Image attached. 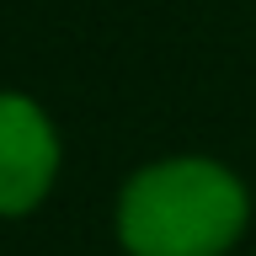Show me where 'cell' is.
Segmentation results:
<instances>
[{
    "label": "cell",
    "mask_w": 256,
    "mask_h": 256,
    "mask_svg": "<svg viewBox=\"0 0 256 256\" xmlns=\"http://www.w3.org/2000/svg\"><path fill=\"white\" fill-rule=\"evenodd\" d=\"M246 230V187L214 160H160L123 187L118 235L134 256H224Z\"/></svg>",
    "instance_id": "6da1fadb"
},
{
    "label": "cell",
    "mask_w": 256,
    "mask_h": 256,
    "mask_svg": "<svg viewBox=\"0 0 256 256\" xmlns=\"http://www.w3.org/2000/svg\"><path fill=\"white\" fill-rule=\"evenodd\" d=\"M59 171V139L27 96H0V214L38 208Z\"/></svg>",
    "instance_id": "7a4b0ae2"
}]
</instances>
